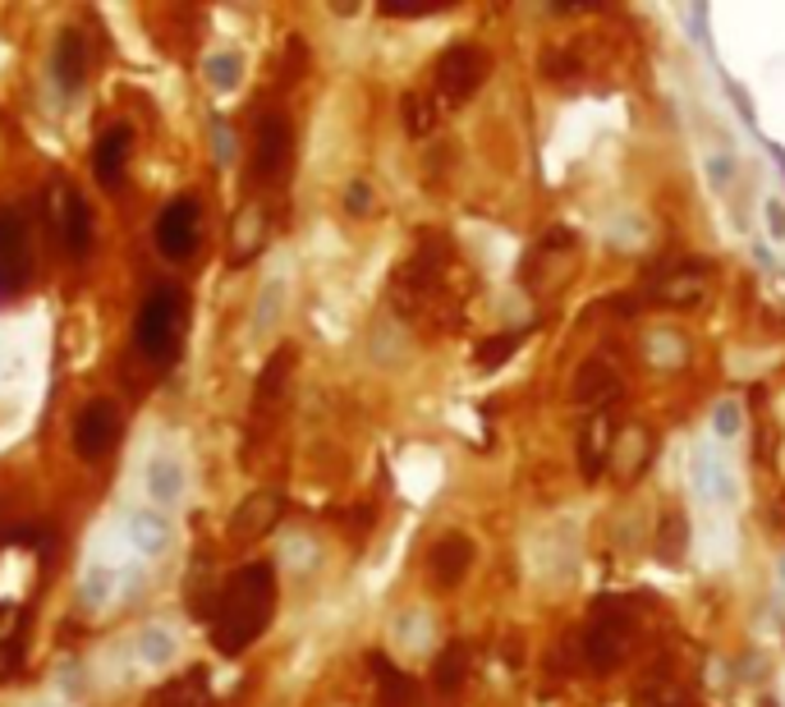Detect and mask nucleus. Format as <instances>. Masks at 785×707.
Instances as JSON below:
<instances>
[{
  "label": "nucleus",
  "mask_w": 785,
  "mask_h": 707,
  "mask_svg": "<svg viewBox=\"0 0 785 707\" xmlns=\"http://www.w3.org/2000/svg\"><path fill=\"white\" fill-rule=\"evenodd\" d=\"M272 616H276V570L267 561L240 565L217 593L212 620H207L212 634L207 639H212V648L221 652V658H240L244 648H253L262 639Z\"/></svg>",
  "instance_id": "obj_1"
},
{
  "label": "nucleus",
  "mask_w": 785,
  "mask_h": 707,
  "mask_svg": "<svg viewBox=\"0 0 785 707\" xmlns=\"http://www.w3.org/2000/svg\"><path fill=\"white\" fill-rule=\"evenodd\" d=\"M185 327H189V295L179 285H156L134 318V350L156 368H170L179 358V345H185L179 340Z\"/></svg>",
  "instance_id": "obj_2"
},
{
  "label": "nucleus",
  "mask_w": 785,
  "mask_h": 707,
  "mask_svg": "<svg viewBox=\"0 0 785 707\" xmlns=\"http://www.w3.org/2000/svg\"><path fill=\"white\" fill-rule=\"evenodd\" d=\"M630 607L616 597L607 601H597V611H593V625H588V634H584V658L597 675H611L620 662H624V652H630Z\"/></svg>",
  "instance_id": "obj_3"
},
{
  "label": "nucleus",
  "mask_w": 785,
  "mask_h": 707,
  "mask_svg": "<svg viewBox=\"0 0 785 707\" xmlns=\"http://www.w3.org/2000/svg\"><path fill=\"white\" fill-rule=\"evenodd\" d=\"M33 285V240L29 221L14 207H0V303L23 299Z\"/></svg>",
  "instance_id": "obj_4"
},
{
  "label": "nucleus",
  "mask_w": 785,
  "mask_h": 707,
  "mask_svg": "<svg viewBox=\"0 0 785 707\" xmlns=\"http://www.w3.org/2000/svg\"><path fill=\"white\" fill-rule=\"evenodd\" d=\"M295 170V124L285 111H267L253 129V175L257 185H280Z\"/></svg>",
  "instance_id": "obj_5"
},
{
  "label": "nucleus",
  "mask_w": 785,
  "mask_h": 707,
  "mask_svg": "<svg viewBox=\"0 0 785 707\" xmlns=\"http://www.w3.org/2000/svg\"><path fill=\"white\" fill-rule=\"evenodd\" d=\"M120 432H124V413H120V405L107 400V396L88 400L84 409H78V418H74V451H78V460H84V464L107 460V455L115 451Z\"/></svg>",
  "instance_id": "obj_6"
},
{
  "label": "nucleus",
  "mask_w": 785,
  "mask_h": 707,
  "mask_svg": "<svg viewBox=\"0 0 785 707\" xmlns=\"http://www.w3.org/2000/svg\"><path fill=\"white\" fill-rule=\"evenodd\" d=\"M487 51L474 46V42H455L441 51V60H436V92L446 97V101H468L483 84H487Z\"/></svg>",
  "instance_id": "obj_7"
},
{
  "label": "nucleus",
  "mask_w": 785,
  "mask_h": 707,
  "mask_svg": "<svg viewBox=\"0 0 785 707\" xmlns=\"http://www.w3.org/2000/svg\"><path fill=\"white\" fill-rule=\"evenodd\" d=\"M198 202L194 198H175L162 207V217H156V253H162L166 262H189L194 248H198Z\"/></svg>",
  "instance_id": "obj_8"
},
{
  "label": "nucleus",
  "mask_w": 785,
  "mask_h": 707,
  "mask_svg": "<svg viewBox=\"0 0 785 707\" xmlns=\"http://www.w3.org/2000/svg\"><path fill=\"white\" fill-rule=\"evenodd\" d=\"M474 542H468L464 533H446V538H436L432 542V552H428V579L441 588V593H451L468 579V570H474Z\"/></svg>",
  "instance_id": "obj_9"
},
{
  "label": "nucleus",
  "mask_w": 785,
  "mask_h": 707,
  "mask_svg": "<svg viewBox=\"0 0 785 707\" xmlns=\"http://www.w3.org/2000/svg\"><path fill=\"white\" fill-rule=\"evenodd\" d=\"M129 152H134V129H129V124H111L107 134L97 139V147H92V175H97V185H107V189L120 185L124 166H129Z\"/></svg>",
  "instance_id": "obj_10"
},
{
  "label": "nucleus",
  "mask_w": 785,
  "mask_h": 707,
  "mask_svg": "<svg viewBox=\"0 0 785 707\" xmlns=\"http://www.w3.org/2000/svg\"><path fill=\"white\" fill-rule=\"evenodd\" d=\"M60 240L74 257H84L92 248V207L74 185L60 189Z\"/></svg>",
  "instance_id": "obj_11"
},
{
  "label": "nucleus",
  "mask_w": 785,
  "mask_h": 707,
  "mask_svg": "<svg viewBox=\"0 0 785 707\" xmlns=\"http://www.w3.org/2000/svg\"><path fill=\"white\" fill-rule=\"evenodd\" d=\"M276 519H280V496H276V491H257V496H248L240 510H234L230 538H234V542H257Z\"/></svg>",
  "instance_id": "obj_12"
},
{
  "label": "nucleus",
  "mask_w": 785,
  "mask_h": 707,
  "mask_svg": "<svg viewBox=\"0 0 785 707\" xmlns=\"http://www.w3.org/2000/svg\"><path fill=\"white\" fill-rule=\"evenodd\" d=\"M56 84H60L65 97H78L88 84V42L74 29H65L60 42H56Z\"/></svg>",
  "instance_id": "obj_13"
},
{
  "label": "nucleus",
  "mask_w": 785,
  "mask_h": 707,
  "mask_svg": "<svg viewBox=\"0 0 785 707\" xmlns=\"http://www.w3.org/2000/svg\"><path fill=\"white\" fill-rule=\"evenodd\" d=\"M616 396H620V377H616V368L607 358L579 363V373H574V400L601 409V405H611Z\"/></svg>",
  "instance_id": "obj_14"
},
{
  "label": "nucleus",
  "mask_w": 785,
  "mask_h": 707,
  "mask_svg": "<svg viewBox=\"0 0 785 707\" xmlns=\"http://www.w3.org/2000/svg\"><path fill=\"white\" fill-rule=\"evenodd\" d=\"M290 368H295V350L285 345V350H276L272 358H267V368H262V377H257V396H253V413L267 423V418H276L272 409L280 405V396H285V382H290Z\"/></svg>",
  "instance_id": "obj_15"
},
{
  "label": "nucleus",
  "mask_w": 785,
  "mask_h": 707,
  "mask_svg": "<svg viewBox=\"0 0 785 707\" xmlns=\"http://www.w3.org/2000/svg\"><path fill=\"white\" fill-rule=\"evenodd\" d=\"M368 666H373V675H377V707H413V703H418L413 680H409L405 671H396V662H390V658L373 652Z\"/></svg>",
  "instance_id": "obj_16"
},
{
  "label": "nucleus",
  "mask_w": 785,
  "mask_h": 707,
  "mask_svg": "<svg viewBox=\"0 0 785 707\" xmlns=\"http://www.w3.org/2000/svg\"><path fill=\"white\" fill-rule=\"evenodd\" d=\"M607 446H611V423H607V413H593L579 437V464H584L588 483L601 474V464H607Z\"/></svg>",
  "instance_id": "obj_17"
},
{
  "label": "nucleus",
  "mask_w": 785,
  "mask_h": 707,
  "mask_svg": "<svg viewBox=\"0 0 785 707\" xmlns=\"http://www.w3.org/2000/svg\"><path fill=\"white\" fill-rule=\"evenodd\" d=\"M147 707H212V698H207V675L189 671L185 680H170V685L156 694Z\"/></svg>",
  "instance_id": "obj_18"
},
{
  "label": "nucleus",
  "mask_w": 785,
  "mask_h": 707,
  "mask_svg": "<svg viewBox=\"0 0 785 707\" xmlns=\"http://www.w3.org/2000/svg\"><path fill=\"white\" fill-rule=\"evenodd\" d=\"M147 487H152V496H156L162 506L179 501V496H185V468H179V460L156 455V460L147 464Z\"/></svg>",
  "instance_id": "obj_19"
},
{
  "label": "nucleus",
  "mask_w": 785,
  "mask_h": 707,
  "mask_svg": "<svg viewBox=\"0 0 785 707\" xmlns=\"http://www.w3.org/2000/svg\"><path fill=\"white\" fill-rule=\"evenodd\" d=\"M685 546H689V519L685 510H666L662 515V529H657V561L675 565V561H685Z\"/></svg>",
  "instance_id": "obj_20"
},
{
  "label": "nucleus",
  "mask_w": 785,
  "mask_h": 707,
  "mask_svg": "<svg viewBox=\"0 0 785 707\" xmlns=\"http://www.w3.org/2000/svg\"><path fill=\"white\" fill-rule=\"evenodd\" d=\"M432 680H436V689H441V694H455V689L464 685V680H468V648H464V643H451V648L436 658Z\"/></svg>",
  "instance_id": "obj_21"
},
{
  "label": "nucleus",
  "mask_w": 785,
  "mask_h": 707,
  "mask_svg": "<svg viewBox=\"0 0 785 707\" xmlns=\"http://www.w3.org/2000/svg\"><path fill=\"white\" fill-rule=\"evenodd\" d=\"M202 74H207V84H212L217 92H230V88H240V78H244V60L234 56V51H217V56L202 65Z\"/></svg>",
  "instance_id": "obj_22"
},
{
  "label": "nucleus",
  "mask_w": 785,
  "mask_h": 707,
  "mask_svg": "<svg viewBox=\"0 0 785 707\" xmlns=\"http://www.w3.org/2000/svg\"><path fill=\"white\" fill-rule=\"evenodd\" d=\"M129 538H134L143 552H162V546L170 542V523L156 519V515H134L129 519Z\"/></svg>",
  "instance_id": "obj_23"
},
{
  "label": "nucleus",
  "mask_w": 785,
  "mask_h": 707,
  "mask_svg": "<svg viewBox=\"0 0 785 707\" xmlns=\"http://www.w3.org/2000/svg\"><path fill=\"white\" fill-rule=\"evenodd\" d=\"M400 111H405V129H409L413 139L432 134V124H436V111H432V101H428V97H418V92H405Z\"/></svg>",
  "instance_id": "obj_24"
},
{
  "label": "nucleus",
  "mask_w": 785,
  "mask_h": 707,
  "mask_svg": "<svg viewBox=\"0 0 785 707\" xmlns=\"http://www.w3.org/2000/svg\"><path fill=\"white\" fill-rule=\"evenodd\" d=\"M451 10V0H382V14L390 19H423V14H441Z\"/></svg>",
  "instance_id": "obj_25"
},
{
  "label": "nucleus",
  "mask_w": 785,
  "mask_h": 707,
  "mask_svg": "<svg viewBox=\"0 0 785 707\" xmlns=\"http://www.w3.org/2000/svg\"><path fill=\"white\" fill-rule=\"evenodd\" d=\"M519 350V331H510V335H491L487 345H478V368H496V363H506L510 354Z\"/></svg>",
  "instance_id": "obj_26"
},
{
  "label": "nucleus",
  "mask_w": 785,
  "mask_h": 707,
  "mask_svg": "<svg viewBox=\"0 0 785 707\" xmlns=\"http://www.w3.org/2000/svg\"><path fill=\"white\" fill-rule=\"evenodd\" d=\"M285 46H290V51H285V88H295L299 74L308 69V46H303V37H290Z\"/></svg>",
  "instance_id": "obj_27"
},
{
  "label": "nucleus",
  "mask_w": 785,
  "mask_h": 707,
  "mask_svg": "<svg viewBox=\"0 0 785 707\" xmlns=\"http://www.w3.org/2000/svg\"><path fill=\"white\" fill-rule=\"evenodd\" d=\"M143 658L147 662H166L170 658V634L166 630H147L143 634Z\"/></svg>",
  "instance_id": "obj_28"
},
{
  "label": "nucleus",
  "mask_w": 785,
  "mask_h": 707,
  "mask_svg": "<svg viewBox=\"0 0 785 707\" xmlns=\"http://www.w3.org/2000/svg\"><path fill=\"white\" fill-rule=\"evenodd\" d=\"M276 299H280V285H267V295H262V308H257V318H253L257 331H267V327L276 322V308H280Z\"/></svg>",
  "instance_id": "obj_29"
},
{
  "label": "nucleus",
  "mask_w": 785,
  "mask_h": 707,
  "mask_svg": "<svg viewBox=\"0 0 785 707\" xmlns=\"http://www.w3.org/2000/svg\"><path fill=\"white\" fill-rule=\"evenodd\" d=\"M717 432L721 437H736L740 432V405L736 400H721L717 405Z\"/></svg>",
  "instance_id": "obj_30"
},
{
  "label": "nucleus",
  "mask_w": 785,
  "mask_h": 707,
  "mask_svg": "<svg viewBox=\"0 0 785 707\" xmlns=\"http://www.w3.org/2000/svg\"><path fill=\"white\" fill-rule=\"evenodd\" d=\"M345 207H350L354 217H363V212H368V207H373V189L363 185V179H354V185L345 189Z\"/></svg>",
  "instance_id": "obj_31"
},
{
  "label": "nucleus",
  "mask_w": 785,
  "mask_h": 707,
  "mask_svg": "<svg viewBox=\"0 0 785 707\" xmlns=\"http://www.w3.org/2000/svg\"><path fill=\"white\" fill-rule=\"evenodd\" d=\"M643 703H648V707H689V698L679 694V689H648Z\"/></svg>",
  "instance_id": "obj_32"
},
{
  "label": "nucleus",
  "mask_w": 785,
  "mask_h": 707,
  "mask_svg": "<svg viewBox=\"0 0 785 707\" xmlns=\"http://www.w3.org/2000/svg\"><path fill=\"white\" fill-rule=\"evenodd\" d=\"M763 212H767V234H772V240H785V202L772 198V202L763 207Z\"/></svg>",
  "instance_id": "obj_33"
}]
</instances>
